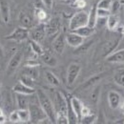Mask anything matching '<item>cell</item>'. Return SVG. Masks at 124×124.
Returning <instances> with one entry per match:
<instances>
[{
    "mask_svg": "<svg viewBox=\"0 0 124 124\" xmlns=\"http://www.w3.org/2000/svg\"><path fill=\"white\" fill-rule=\"evenodd\" d=\"M29 111L31 115V123H42L44 120L48 118L46 113L42 109L38 97L36 95V92L30 95V103H29Z\"/></svg>",
    "mask_w": 124,
    "mask_h": 124,
    "instance_id": "6da1fadb",
    "label": "cell"
},
{
    "mask_svg": "<svg viewBox=\"0 0 124 124\" xmlns=\"http://www.w3.org/2000/svg\"><path fill=\"white\" fill-rule=\"evenodd\" d=\"M36 95L38 97L41 107L46 113L48 118L52 121V123H56V111L54 108V102L51 100L49 95L41 89H38L36 91Z\"/></svg>",
    "mask_w": 124,
    "mask_h": 124,
    "instance_id": "7a4b0ae2",
    "label": "cell"
},
{
    "mask_svg": "<svg viewBox=\"0 0 124 124\" xmlns=\"http://www.w3.org/2000/svg\"><path fill=\"white\" fill-rule=\"evenodd\" d=\"M88 21H89V13L85 11H79L71 17L69 22V30L72 31H76L81 27L88 25Z\"/></svg>",
    "mask_w": 124,
    "mask_h": 124,
    "instance_id": "3957f363",
    "label": "cell"
},
{
    "mask_svg": "<svg viewBox=\"0 0 124 124\" xmlns=\"http://www.w3.org/2000/svg\"><path fill=\"white\" fill-rule=\"evenodd\" d=\"M47 35L46 31V24L40 22L37 25H34L32 28L29 30V37L31 40H34L36 42L41 43L45 36Z\"/></svg>",
    "mask_w": 124,
    "mask_h": 124,
    "instance_id": "277c9868",
    "label": "cell"
},
{
    "mask_svg": "<svg viewBox=\"0 0 124 124\" xmlns=\"http://www.w3.org/2000/svg\"><path fill=\"white\" fill-rule=\"evenodd\" d=\"M80 72H81L80 64H78L77 62H73L69 65L67 69V75H66V81L69 86H72L76 82Z\"/></svg>",
    "mask_w": 124,
    "mask_h": 124,
    "instance_id": "5b68a950",
    "label": "cell"
},
{
    "mask_svg": "<svg viewBox=\"0 0 124 124\" xmlns=\"http://www.w3.org/2000/svg\"><path fill=\"white\" fill-rule=\"evenodd\" d=\"M119 41H120V36L119 35H116V36H113V37L107 39L104 42L103 46H102V50H101L102 56L106 58L110 54L115 52L117 45H118V43H119Z\"/></svg>",
    "mask_w": 124,
    "mask_h": 124,
    "instance_id": "8992f818",
    "label": "cell"
},
{
    "mask_svg": "<svg viewBox=\"0 0 124 124\" xmlns=\"http://www.w3.org/2000/svg\"><path fill=\"white\" fill-rule=\"evenodd\" d=\"M22 59H23V52L22 51H16L8 63L7 70H6V73L8 76H12L18 69Z\"/></svg>",
    "mask_w": 124,
    "mask_h": 124,
    "instance_id": "52a82bcc",
    "label": "cell"
},
{
    "mask_svg": "<svg viewBox=\"0 0 124 124\" xmlns=\"http://www.w3.org/2000/svg\"><path fill=\"white\" fill-rule=\"evenodd\" d=\"M5 38L7 40H11V41L22 42V41L29 38V29H26V28L19 26L16 29H15V31L12 33L8 34Z\"/></svg>",
    "mask_w": 124,
    "mask_h": 124,
    "instance_id": "ba28073f",
    "label": "cell"
},
{
    "mask_svg": "<svg viewBox=\"0 0 124 124\" xmlns=\"http://www.w3.org/2000/svg\"><path fill=\"white\" fill-rule=\"evenodd\" d=\"M54 104L56 114H67V95H65L61 92H55Z\"/></svg>",
    "mask_w": 124,
    "mask_h": 124,
    "instance_id": "9c48e42d",
    "label": "cell"
},
{
    "mask_svg": "<svg viewBox=\"0 0 124 124\" xmlns=\"http://www.w3.org/2000/svg\"><path fill=\"white\" fill-rule=\"evenodd\" d=\"M33 21H34V18L31 15L30 12H28L26 10H22L19 13V15H18V23H19V26L30 30L31 28H32L34 26L33 25Z\"/></svg>",
    "mask_w": 124,
    "mask_h": 124,
    "instance_id": "30bf717a",
    "label": "cell"
},
{
    "mask_svg": "<svg viewBox=\"0 0 124 124\" xmlns=\"http://www.w3.org/2000/svg\"><path fill=\"white\" fill-rule=\"evenodd\" d=\"M45 24H46L47 35L54 36V35H57L59 33L60 28H61V23H60V19L58 17H53V18L49 19Z\"/></svg>",
    "mask_w": 124,
    "mask_h": 124,
    "instance_id": "8fae6325",
    "label": "cell"
},
{
    "mask_svg": "<svg viewBox=\"0 0 124 124\" xmlns=\"http://www.w3.org/2000/svg\"><path fill=\"white\" fill-rule=\"evenodd\" d=\"M0 19L4 24H8L11 19V7L9 0H0Z\"/></svg>",
    "mask_w": 124,
    "mask_h": 124,
    "instance_id": "7c38bea8",
    "label": "cell"
},
{
    "mask_svg": "<svg viewBox=\"0 0 124 124\" xmlns=\"http://www.w3.org/2000/svg\"><path fill=\"white\" fill-rule=\"evenodd\" d=\"M66 34H64L63 32H59L54 40L53 41V48H54V51L58 54H63L64 50H65V46H66Z\"/></svg>",
    "mask_w": 124,
    "mask_h": 124,
    "instance_id": "4fadbf2b",
    "label": "cell"
},
{
    "mask_svg": "<svg viewBox=\"0 0 124 124\" xmlns=\"http://www.w3.org/2000/svg\"><path fill=\"white\" fill-rule=\"evenodd\" d=\"M84 37H82L81 35H79L78 33L75 31H70L68 33H66V41L67 44L69 46L74 47V48H78L79 47L83 42H84Z\"/></svg>",
    "mask_w": 124,
    "mask_h": 124,
    "instance_id": "5bb4252c",
    "label": "cell"
},
{
    "mask_svg": "<svg viewBox=\"0 0 124 124\" xmlns=\"http://www.w3.org/2000/svg\"><path fill=\"white\" fill-rule=\"evenodd\" d=\"M108 103L113 110L119 108L121 105V95L116 91H110L108 93Z\"/></svg>",
    "mask_w": 124,
    "mask_h": 124,
    "instance_id": "9a60e30c",
    "label": "cell"
},
{
    "mask_svg": "<svg viewBox=\"0 0 124 124\" xmlns=\"http://www.w3.org/2000/svg\"><path fill=\"white\" fill-rule=\"evenodd\" d=\"M106 60L110 63L122 64L124 63V49H120L113 52L106 57Z\"/></svg>",
    "mask_w": 124,
    "mask_h": 124,
    "instance_id": "2e32d148",
    "label": "cell"
},
{
    "mask_svg": "<svg viewBox=\"0 0 124 124\" xmlns=\"http://www.w3.org/2000/svg\"><path fill=\"white\" fill-rule=\"evenodd\" d=\"M13 92H14V93H23V94L31 95V94L35 93L36 91L34 90V88L29 87V86L25 85L24 83H22L21 81H19L18 83H16V85L13 87Z\"/></svg>",
    "mask_w": 124,
    "mask_h": 124,
    "instance_id": "e0dca14e",
    "label": "cell"
},
{
    "mask_svg": "<svg viewBox=\"0 0 124 124\" xmlns=\"http://www.w3.org/2000/svg\"><path fill=\"white\" fill-rule=\"evenodd\" d=\"M16 93V100L17 109H28L30 103V95L23 93Z\"/></svg>",
    "mask_w": 124,
    "mask_h": 124,
    "instance_id": "ac0fdd59",
    "label": "cell"
},
{
    "mask_svg": "<svg viewBox=\"0 0 124 124\" xmlns=\"http://www.w3.org/2000/svg\"><path fill=\"white\" fill-rule=\"evenodd\" d=\"M101 75H102V74H98V75H96V76H93L92 78H90L88 80H86V81L78 88V90H79V91H85V90L90 89V88L93 87V86H95L96 83H97V82L101 79V78H102Z\"/></svg>",
    "mask_w": 124,
    "mask_h": 124,
    "instance_id": "d6986e66",
    "label": "cell"
},
{
    "mask_svg": "<svg viewBox=\"0 0 124 124\" xmlns=\"http://www.w3.org/2000/svg\"><path fill=\"white\" fill-rule=\"evenodd\" d=\"M70 98H71L72 106H73V108L75 110L77 116H78V119H79V121H80V119H81V117H82V115H81V113H82V108H83L84 105H83L82 101H81L79 98H78L77 96H72V95H70Z\"/></svg>",
    "mask_w": 124,
    "mask_h": 124,
    "instance_id": "ffe728a7",
    "label": "cell"
},
{
    "mask_svg": "<svg viewBox=\"0 0 124 124\" xmlns=\"http://www.w3.org/2000/svg\"><path fill=\"white\" fill-rule=\"evenodd\" d=\"M41 58H42V61L44 62V64H46L49 67H55L57 65V59L50 52H44L43 54L41 55Z\"/></svg>",
    "mask_w": 124,
    "mask_h": 124,
    "instance_id": "44dd1931",
    "label": "cell"
},
{
    "mask_svg": "<svg viewBox=\"0 0 124 124\" xmlns=\"http://www.w3.org/2000/svg\"><path fill=\"white\" fill-rule=\"evenodd\" d=\"M44 77H45L46 81L50 85H52V86H54V87H58V86H60V81H59L58 78H57L54 73H52L51 71H45V72H44Z\"/></svg>",
    "mask_w": 124,
    "mask_h": 124,
    "instance_id": "7402d4cb",
    "label": "cell"
},
{
    "mask_svg": "<svg viewBox=\"0 0 124 124\" xmlns=\"http://www.w3.org/2000/svg\"><path fill=\"white\" fill-rule=\"evenodd\" d=\"M98 16H97V6L93 5L90 12H89V21H88V26L95 28L96 26V22H97Z\"/></svg>",
    "mask_w": 124,
    "mask_h": 124,
    "instance_id": "603a6c76",
    "label": "cell"
},
{
    "mask_svg": "<svg viewBox=\"0 0 124 124\" xmlns=\"http://www.w3.org/2000/svg\"><path fill=\"white\" fill-rule=\"evenodd\" d=\"M38 66H26L25 65V68L22 72L23 75H26L30 78H33L34 80L37 79L38 77H39V71L37 69Z\"/></svg>",
    "mask_w": 124,
    "mask_h": 124,
    "instance_id": "cb8c5ba5",
    "label": "cell"
},
{
    "mask_svg": "<svg viewBox=\"0 0 124 124\" xmlns=\"http://www.w3.org/2000/svg\"><path fill=\"white\" fill-rule=\"evenodd\" d=\"M73 31H75V32L78 33L79 35H81V36L84 37V38H88V37L92 36L93 33H94L95 28H92V27L86 25V26H84V27H81V28H79V29H78V30Z\"/></svg>",
    "mask_w": 124,
    "mask_h": 124,
    "instance_id": "d4e9b609",
    "label": "cell"
},
{
    "mask_svg": "<svg viewBox=\"0 0 124 124\" xmlns=\"http://www.w3.org/2000/svg\"><path fill=\"white\" fill-rule=\"evenodd\" d=\"M119 25V18L116 15H111L107 18V28L110 31H116Z\"/></svg>",
    "mask_w": 124,
    "mask_h": 124,
    "instance_id": "484cf974",
    "label": "cell"
},
{
    "mask_svg": "<svg viewBox=\"0 0 124 124\" xmlns=\"http://www.w3.org/2000/svg\"><path fill=\"white\" fill-rule=\"evenodd\" d=\"M29 45H30V48H31V51L32 52V54L36 56H41L43 54V53L45 52L39 42H36V41L31 39L30 42H29Z\"/></svg>",
    "mask_w": 124,
    "mask_h": 124,
    "instance_id": "4316f807",
    "label": "cell"
},
{
    "mask_svg": "<svg viewBox=\"0 0 124 124\" xmlns=\"http://www.w3.org/2000/svg\"><path fill=\"white\" fill-rule=\"evenodd\" d=\"M3 104H4V108L7 112H9V114L14 111L13 106H14V102H13V98H12V94L10 92H6L5 94L3 95Z\"/></svg>",
    "mask_w": 124,
    "mask_h": 124,
    "instance_id": "83f0119b",
    "label": "cell"
},
{
    "mask_svg": "<svg viewBox=\"0 0 124 124\" xmlns=\"http://www.w3.org/2000/svg\"><path fill=\"white\" fill-rule=\"evenodd\" d=\"M34 17L36 20H38L39 22L45 23L48 21V15H47L46 11L43 8H35L34 9Z\"/></svg>",
    "mask_w": 124,
    "mask_h": 124,
    "instance_id": "f1b7e54d",
    "label": "cell"
},
{
    "mask_svg": "<svg viewBox=\"0 0 124 124\" xmlns=\"http://www.w3.org/2000/svg\"><path fill=\"white\" fill-rule=\"evenodd\" d=\"M17 112H18L21 122L27 123L31 121V115H30L29 109H17Z\"/></svg>",
    "mask_w": 124,
    "mask_h": 124,
    "instance_id": "f546056e",
    "label": "cell"
},
{
    "mask_svg": "<svg viewBox=\"0 0 124 124\" xmlns=\"http://www.w3.org/2000/svg\"><path fill=\"white\" fill-rule=\"evenodd\" d=\"M114 80L117 85L124 88V69H120L117 72H116L114 76Z\"/></svg>",
    "mask_w": 124,
    "mask_h": 124,
    "instance_id": "4dcf8cb0",
    "label": "cell"
},
{
    "mask_svg": "<svg viewBox=\"0 0 124 124\" xmlns=\"http://www.w3.org/2000/svg\"><path fill=\"white\" fill-rule=\"evenodd\" d=\"M99 96H100V86H96L90 93V100L93 104H96L98 102Z\"/></svg>",
    "mask_w": 124,
    "mask_h": 124,
    "instance_id": "1f68e13d",
    "label": "cell"
},
{
    "mask_svg": "<svg viewBox=\"0 0 124 124\" xmlns=\"http://www.w3.org/2000/svg\"><path fill=\"white\" fill-rule=\"evenodd\" d=\"M93 43V40H91L89 42H83L79 47L76 48V54H84V53H86L90 49V47L92 46Z\"/></svg>",
    "mask_w": 124,
    "mask_h": 124,
    "instance_id": "d6a6232c",
    "label": "cell"
},
{
    "mask_svg": "<svg viewBox=\"0 0 124 124\" xmlns=\"http://www.w3.org/2000/svg\"><path fill=\"white\" fill-rule=\"evenodd\" d=\"M121 6H122V4H121L120 0H114V1H112V5H111V8H110L111 15H117V13L120 11Z\"/></svg>",
    "mask_w": 124,
    "mask_h": 124,
    "instance_id": "836d02e7",
    "label": "cell"
},
{
    "mask_svg": "<svg viewBox=\"0 0 124 124\" xmlns=\"http://www.w3.org/2000/svg\"><path fill=\"white\" fill-rule=\"evenodd\" d=\"M19 81H21L22 83H24L25 85L29 86V87H31V88H34V79L33 78H30L26 75H21L20 76V78H19Z\"/></svg>",
    "mask_w": 124,
    "mask_h": 124,
    "instance_id": "e575fe53",
    "label": "cell"
},
{
    "mask_svg": "<svg viewBox=\"0 0 124 124\" xmlns=\"http://www.w3.org/2000/svg\"><path fill=\"white\" fill-rule=\"evenodd\" d=\"M96 120V116L95 115L93 114H90V115H87V116H84L81 117L79 123L82 124H92L94 123V121Z\"/></svg>",
    "mask_w": 124,
    "mask_h": 124,
    "instance_id": "d590c367",
    "label": "cell"
},
{
    "mask_svg": "<svg viewBox=\"0 0 124 124\" xmlns=\"http://www.w3.org/2000/svg\"><path fill=\"white\" fill-rule=\"evenodd\" d=\"M9 121L11 123H19V122H21L17 110L16 111H12L9 114Z\"/></svg>",
    "mask_w": 124,
    "mask_h": 124,
    "instance_id": "8d00e7d4",
    "label": "cell"
},
{
    "mask_svg": "<svg viewBox=\"0 0 124 124\" xmlns=\"http://www.w3.org/2000/svg\"><path fill=\"white\" fill-rule=\"evenodd\" d=\"M112 5V0H99L98 3L96 4L98 9H105V10H110Z\"/></svg>",
    "mask_w": 124,
    "mask_h": 124,
    "instance_id": "74e56055",
    "label": "cell"
},
{
    "mask_svg": "<svg viewBox=\"0 0 124 124\" xmlns=\"http://www.w3.org/2000/svg\"><path fill=\"white\" fill-rule=\"evenodd\" d=\"M56 123L69 124V119L67 114H56Z\"/></svg>",
    "mask_w": 124,
    "mask_h": 124,
    "instance_id": "f35d334b",
    "label": "cell"
},
{
    "mask_svg": "<svg viewBox=\"0 0 124 124\" xmlns=\"http://www.w3.org/2000/svg\"><path fill=\"white\" fill-rule=\"evenodd\" d=\"M111 16L110 10H105V9H98L97 8V16L98 17H103V18H108Z\"/></svg>",
    "mask_w": 124,
    "mask_h": 124,
    "instance_id": "ab89813d",
    "label": "cell"
},
{
    "mask_svg": "<svg viewBox=\"0 0 124 124\" xmlns=\"http://www.w3.org/2000/svg\"><path fill=\"white\" fill-rule=\"evenodd\" d=\"M86 5H87L86 0H78V1L73 5V7H76V8H78V9H83V8L86 7Z\"/></svg>",
    "mask_w": 124,
    "mask_h": 124,
    "instance_id": "60d3db41",
    "label": "cell"
},
{
    "mask_svg": "<svg viewBox=\"0 0 124 124\" xmlns=\"http://www.w3.org/2000/svg\"><path fill=\"white\" fill-rule=\"evenodd\" d=\"M41 1L47 9H52L53 4H54V0H41Z\"/></svg>",
    "mask_w": 124,
    "mask_h": 124,
    "instance_id": "b9f144b4",
    "label": "cell"
},
{
    "mask_svg": "<svg viewBox=\"0 0 124 124\" xmlns=\"http://www.w3.org/2000/svg\"><path fill=\"white\" fill-rule=\"evenodd\" d=\"M90 114H92L91 113V110L90 108L88 107V106H83V108H82V113H81V115H82V116H87V115H90Z\"/></svg>",
    "mask_w": 124,
    "mask_h": 124,
    "instance_id": "7bdbcfd3",
    "label": "cell"
},
{
    "mask_svg": "<svg viewBox=\"0 0 124 124\" xmlns=\"http://www.w3.org/2000/svg\"><path fill=\"white\" fill-rule=\"evenodd\" d=\"M6 121H7V117H6V116H5V115L0 116V124L6 123Z\"/></svg>",
    "mask_w": 124,
    "mask_h": 124,
    "instance_id": "ee69618b",
    "label": "cell"
},
{
    "mask_svg": "<svg viewBox=\"0 0 124 124\" xmlns=\"http://www.w3.org/2000/svg\"><path fill=\"white\" fill-rule=\"evenodd\" d=\"M77 1H78V0H66V2H67L68 4H70V5H72V6H73Z\"/></svg>",
    "mask_w": 124,
    "mask_h": 124,
    "instance_id": "f6af8a7d",
    "label": "cell"
},
{
    "mask_svg": "<svg viewBox=\"0 0 124 124\" xmlns=\"http://www.w3.org/2000/svg\"><path fill=\"white\" fill-rule=\"evenodd\" d=\"M3 55H4V52H3V49L0 45V57H3Z\"/></svg>",
    "mask_w": 124,
    "mask_h": 124,
    "instance_id": "bcb514c9",
    "label": "cell"
},
{
    "mask_svg": "<svg viewBox=\"0 0 124 124\" xmlns=\"http://www.w3.org/2000/svg\"><path fill=\"white\" fill-rule=\"evenodd\" d=\"M2 115H4V111H3V109L0 107V116H2Z\"/></svg>",
    "mask_w": 124,
    "mask_h": 124,
    "instance_id": "7dc6e473",
    "label": "cell"
},
{
    "mask_svg": "<svg viewBox=\"0 0 124 124\" xmlns=\"http://www.w3.org/2000/svg\"><path fill=\"white\" fill-rule=\"evenodd\" d=\"M121 33H122V34L124 35V26L122 27V32H121Z\"/></svg>",
    "mask_w": 124,
    "mask_h": 124,
    "instance_id": "c3c4849f",
    "label": "cell"
},
{
    "mask_svg": "<svg viewBox=\"0 0 124 124\" xmlns=\"http://www.w3.org/2000/svg\"><path fill=\"white\" fill-rule=\"evenodd\" d=\"M1 100H2V95L0 94V101H1Z\"/></svg>",
    "mask_w": 124,
    "mask_h": 124,
    "instance_id": "681fc988",
    "label": "cell"
},
{
    "mask_svg": "<svg viewBox=\"0 0 124 124\" xmlns=\"http://www.w3.org/2000/svg\"><path fill=\"white\" fill-rule=\"evenodd\" d=\"M1 86H2V85H1V82H0V89H1Z\"/></svg>",
    "mask_w": 124,
    "mask_h": 124,
    "instance_id": "f907efd6",
    "label": "cell"
},
{
    "mask_svg": "<svg viewBox=\"0 0 124 124\" xmlns=\"http://www.w3.org/2000/svg\"><path fill=\"white\" fill-rule=\"evenodd\" d=\"M122 6H123V11H124V5H122Z\"/></svg>",
    "mask_w": 124,
    "mask_h": 124,
    "instance_id": "816d5d0a",
    "label": "cell"
},
{
    "mask_svg": "<svg viewBox=\"0 0 124 124\" xmlns=\"http://www.w3.org/2000/svg\"><path fill=\"white\" fill-rule=\"evenodd\" d=\"M65 1H66V0H65Z\"/></svg>",
    "mask_w": 124,
    "mask_h": 124,
    "instance_id": "f5cc1de1",
    "label": "cell"
}]
</instances>
